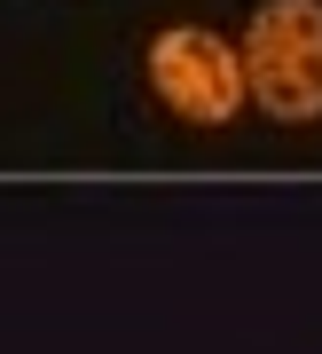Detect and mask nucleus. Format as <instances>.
<instances>
[{"mask_svg":"<svg viewBox=\"0 0 322 354\" xmlns=\"http://www.w3.org/2000/svg\"><path fill=\"white\" fill-rule=\"evenodd\" d=\"M244 79L267 118H322V0H267L244 39Z\"/></svg>","mask_w":322,"mask_h":354,"instance_id":"nucleus-1","label":"nucleus"},{"mask_svg":"<svg viewBox=\"0 0 322 354\" xmlns=\"http://www.w3.org/2000/svg\"><path fill=\"white\" fill-rule=\"evenodd\" d=\"M149 87H158V102L173 118H189V127H228L236 102H244V55L228 48V39H212L197 24H173L149 39Z\"/></svg>","mask_w":322,"mask_h":354,"instance_id":"nucleus-2","label":"nucleus"}]
</instances>
